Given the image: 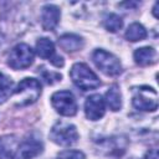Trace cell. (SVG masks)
<instances>
[{"label":"cell","mask_w":159,"mask_h":159,"mask_svg":"<svg viewBox=\"0 0 159 159\" xmlns=\"http://www.w3.org/2000/svg\"><path fill=\"white\" fill-rule=\"evenodd\" d=\"M72 82L82 91H89L99 87L101 81L97 75L86 63H75L70 71Z\"/></svg>","instance_id":"1"},{"label":"cell","mask_w":159,"mask_h":159,"mask_svg":"<svg viewBox=\"0 0 159 159\" xmlns=\"http://www.w3.org/2000/svg\"><path fill=\"white\" fill-rule=\"evenodd\" d=\"M17 98L16 104L20 107L35 103L41 94V84L35 78H24L12 92Z\"/></svg>","instance_id":"2"},{"label":"cell","mask_w":159,"mask_h":159,"mask_svg":"<svg viewBox=\"0 0 159 159\" xmlns=\"http://www.w3.org/2000/svg\"><path fill=\"white\" fill-rule=\"evenodd\" d=\"M133 106L139 111L154 112L158 108V93L148 86L137 87L133 89Z\"/></svg>","instance_id":"3"},{"label":"cell","mask_w":159,"mask_h":159,"mask_svg":"<svg viewBox=\"0 0 159 159\" xmlns=\"http://www.w3.org/2000/svg\"><path fill=\"white\" fill-rule=\"evenodd\" d=\"M92 60L97 68H99L107 76H117L122 72V65L119 60L111 52L98 48L92 53Z\"/></svg>","instance_id":"4"},{"label":"cell","mask_w":159,"mask_h":159,"mask_svg":"<svg viewBox=\"0 0 159 159\" xmlns=\"http://www.w3.org/2000/svg\"><path fill=\"white\" fill-rule=\"evenodd\" d=\"M34 57L35 52L29 45L19 43L10 51L7 63L14 70H24L34 62Z\"/></svg>","instance_id":"5"},{"label":"cell","mask_w":159,"mask_h":159,"mask_svg":"<svg viewBox=\"0 0 159 159\" xmlns=\"http://www.w3.org/2000/svg\"><path fill=\"white\" fill-rule=\"evenodd\" d=\"M50 138L56 144L67 147V145H72L77 142L78 133L73 124L60 122L52 127V129L50 132Z\"/></svg>","instance_id":"6"},{"label":"cell","mask_w":159,"mask_h":159,"mask_svg":"<svg viewBox=\"0 0 159 159\" xmlns=\"http://www.w3.org/2000/svg\"><path fill=\"white\" fill-rule=\"evenodd\" d=\"M51 103L56 112H58L61 116L71 117L77 112L76 99L70 91H58L53 93L51 97Z\"/></svg>","instance_id":"7"},{"label":"cell","mask_w":159,"mask_h":159,"mask_svg":"<svg viewBox=\"0 0 159 159\" xmlns=\"http://www.w3.org/2000/svg\"><path fill=\"white\" fill-rule=\"evenodd\" d=\"M106 106L104 99L101 94H92L84 102V113L86 117L91 120H98L104 116Z\"/></svg>","instance_id":"8"},{"label":"cell","mask_w":159,"mask_h":159,"mask_svg":"<svg viewBox=\"0 0 159 159\" xmlns=\"http://www.w3.org/2000/svg\"><path fill=\"white\" fill-rule=\"evenodd\" d=\"M41 152H42V143L36 138H29L24 140L17 149V154L21 159H32L34 157L39 155Z\"/></svg>","instance_id":"9"},{"label":"cell","mask_w":159,"mask_h":159,"mask_svg":"<svg viewBox=\"0 0 159 159\" xmlns=\"http://www.w3.org/2000/svg\"><path fill=\"white\" fill-rule=\"evenodd\" d=\"M61 12L60 9L55 5H46L42 9V14H41V22H42V27L46 31H51L53 30L60 20Z\"/></svg>","instance_id":"10"},{"label":"cell","mask_w":159,"mask_h":159,"mask_svg":"<svg viewBox=\"0 0 159 159\" xmlns=\"http://www.w3.org/2000/svg\"><path fill=\"white\" fill-rule=\"evenodd\" d=\"M58 46L67 51V52H75V51H78L83 47V40L82 37H80L78 35H75V34H66V35H62L60 39H58Z\"/></svg>","instance_id":"11"},{"label":"cell","mask_w":159,"mask_h":159,"mask_svg":"<svg viewBox=\"0 0 159 159\" xmlns=\"http://www.w3.org/2000/svg\"><path fill=\"white\" fill-rule=\"evenodd\" d=\"M157 52L152 47H140L134 51V60L140 66H148L152 65L155 60Z\"/></svg>","instance_id":"12"},{"label":"cell","mask_w":159,"mask_h":159,"mask_svg":"<svg viewBox=\"0 0 159 159\" xmlns=\"http://www.w3.org/2000/svg\"><path fill=\"white\" fill-rule=\"evenodd\" d=\"M36 52L41 58L51 60L55 56V45L50 39L42 37L36 42Z\"/></svg>","instance_id":"13"},{"label":"cell","mask_w":159,"mask_h":159,"mask_svg":"<svg viewBox=\"0 0 159 159\" xmlns=\"http://www.w3.org/2000/svg\"><path fill=\"white\" fill-rule=\"evenodd\" d=\"M145 37H147V30L144 29L143 25H140L138 22H133L132 25H129V27L125 31V39L132 42L142 41Z\"/></svg>","instance_id":"14"},{"label":"cell","mask_w":159,"mask_h":159,"mask_svg":"<svg viewBox=\"0 0 159 159\" xmlns=\"http://www.w3.org/2000/svg\"><path fill=\"white\" fill-rule=\"evenodd\" d=\"M106 102L108 104V107L112 111H119L122 107V97H120V92L118 89L117 86H112L109 87V89L106 92Z\"/></svg>","instance_id":"15"},{"label":"cell","mask_w":159,"mask_h":159,"mask_svg":"<svg viewBox=\"0 0 159 159\" xmlns=\"http://www.w3.org/2000/svg\"><path fill=\"white\" fill-rule=\"evenodd\" d=\"M104 27L111 31V32H117L119 29H122L123 26V20L120 16H118L117 14H109L104 17Z\"/></svg>","instance_id":"16"},{"label":"cell","mask_w":159,"mask_h":159,"mask_svg":"<svg viewBox=\"0 0 159 159\" xmlns=\"http://www.w3.org/2000/svg\"><path fill=\"white\" fill-rule=\"evenodd\" d=\"M12 89V82L2 73H0V104L4 103L10 96Z\"/></svg>","instance_id":"17"},{"label":"cell","mask_w":159,"mask_h":159,"mask_svg":"<svg viewBox=\"0 0 159 159\" xmlns=\"http://www.w3.org/2000/svg\"><path fill=\"white\" fill-rule=\"evenodd\" d=\"M39 72H40L41 77L45 80V82L48 83V84H53L55 82H58V81H61V78H62L61 73L55 72V71H50V70H47L45 66L39 67Z\"/></svg>","instance_id":"18"},{"label":"cell","mask_w":159,"mask_h":159,"mask_svg":"<svg viewBox=\"0 0 159 159\" xmlns=\"http://www.w3.org/2000/svg\"><path fill=\"white\" fill-rule=\"evenodd\" d=\"M10 137H5L0 139V157H11L12 155V140Z\"/></svg>","instance_id":"19"},{"label":"cell","mask_w":159,"mask_h":159,"mask_svg":"<svg viewBox=\"0 0 159 159\" xmlns=\"http://www.w3.org/2000/svg\"><path fill=\"white\" fill-rule=\"evenodd\" d=\"M57 159H86V157L80 150H63L58 153Z\"/></svg>","instance_id":"20"},{"label":"cell","mask_w":159,"mask_h":159,"mask_svg":"<svg viewBox=\"0 0 159 159\" xmlns=\"http://www.w3.org/2000/svg\"><path fill=\"white\" fill-rule=\"evenodd\" d=\"M50 62H51L53 66H56V67H62V66H63V58H62L61 56H57V55H55V56L50 60Z\"/></svg>","instance_id":"21"},{"label":"cell","mask_w":159,"mask_h":159,"mask_svg":"<svg viewBox=\"0 0 159 159\" xmlns=\"http://www.w3.org/2000/svg\"><path fill=\"white\" fill-rule=\"evenodd\" d=\"M145 159H158V152H157V149H152V150L147 154Z\"/></svg>","instance_id":"22"}]
</instances>
